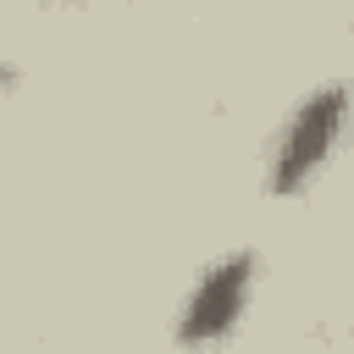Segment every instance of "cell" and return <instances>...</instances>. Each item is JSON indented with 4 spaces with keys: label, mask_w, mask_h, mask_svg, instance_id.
I'll use <instances>...</instances> for the list:
<instances>
[{
    "label": "cell",
    "mask_w": 354,
    "mask_h": 354,
    "mask_svg": "<svg viewBox=\"0 0 354 354\" xmlns=\"http://www.w3.org/2000/svg\"><path fill=\"white\" fill-rule=\"evenodd\" d=\"M343 111H348L343 83H321L310 100H299V111H293L288 127L277 133V149H271V166H266V188H271V194H299V188L315 183V171H321L326 155L337 149Z\"/></svg>",
    "instance_id": "6da1fadb"
},
{
    "label": "cell",
    "mask_w": 354,
    "mask_h": 354,
    "mask_svg": "<svg viewBox=\"0 0 354 354\" xmlns=\"http://www.w3.org/2000/svg\"><path fill=\"white\" fill-rule=\"evenodd\" d=\"M249 293H254V254H249V249H232V254L210 260L205 277L194 282L188 304L177 310V343H188V348L221 343V337L243 321Z\"/></svg>",
    "instance_id": "7a4b0ae2"
}]
</instances>
